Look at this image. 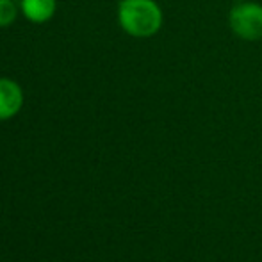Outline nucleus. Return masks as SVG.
Here are the masks:
<instances>
[{
    "label": "nucleus",
    "instance_id": "2",
    "mask_svg": "<svg viewBox=\"0 0 262 262\" xmlns=\"http://www.w3.org/2000/svg\"><path fill=\"white\" fill-rule=\"evenodd\" d=\"M228 25L245 41L262 39V6L257 2H237L228 13Z\"/></svg>",
    "mask_w": 262,
    "mask_h": 262
},
{
    "label": "nucleus",
    "instance_id": "6",
    "mask_svg": "<svg viewBox=\"0 0 262 262\" xmlns=\"http://www.w3.org/2000/svg\"><path fill=\"white\" fill-rule=\"evenodd\" d=\"M235 2H246V0H235Z\"/></svg>",
    "mask_w": 262,
    "mask_h": 262
},
{
    "label": "nucleus",
    "instance_id": "4",
    "mask_svg": "<svg viewBox=\"0 0 262 262\" xmlns=\"http://www.w3.org/2000/svg\"><path fill=\"white\" fill-rule=\"evenodd\" d=\"M21 11L32 24H45L55 13V0H21Z\"/></svg>",
    "mask_w": 262,
    "mask_h": 262
},
{
    "label": "nucleus",
    "instance_id": "5",
    "mask_svg": "<svg viewBox=\"0 0 262 262\" xmlns=\"http://www.w3.org/2000/svg\"><path fill=\"white\" fill-rule=\"evenodd\" d=\"M18 9L13 0H0V27H7L16 20Z\"/></svg>",
    "mask_w": 262,
    "mask_h": 262
},
{
    "label": "nucleus",
    "instance_id": "3",
    "mask_svg": "<svg viewBox=\"0 0 262 262\" xmlns=\"http://www.w3.org/2000/svg\"><path fill=\"white\" fill-rule=\"evenodd\" d=\"M24 105V91L18 82L0 79V121L16 116Z\"/></svg>",
    "mask_w": 262,
    "mask_h": 262
},
{
    "label": "nucleus",
    "instance_id": "1",
    "mask_svg": "<svg viewBox=\"0 0 262 262\" xmlns=\"http://www.w3.org/2000/svg\"><path fill=\"white\" fill-rule=\"evenodd\" d=\"M118 21L132 38H152L161 31L164 16L156 0H121Z\"/></svg>",
    "mask_w": 262,
    "mask_h": 262
}]
</instances>
